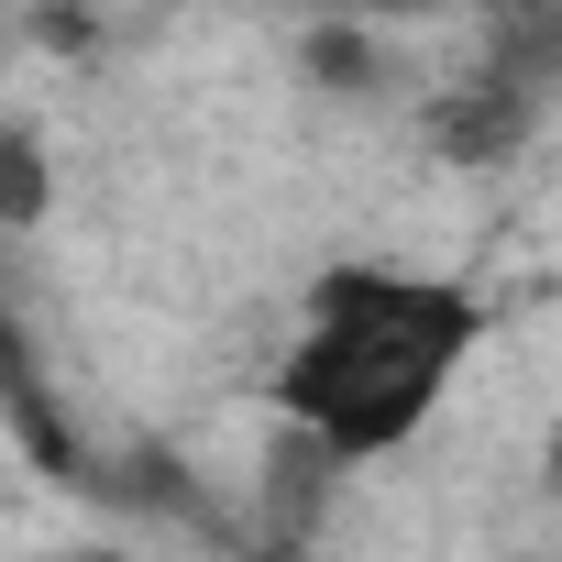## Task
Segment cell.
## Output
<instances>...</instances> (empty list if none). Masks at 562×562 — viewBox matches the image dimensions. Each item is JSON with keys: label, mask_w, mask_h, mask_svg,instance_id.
<instances>
[{"label": "cell", "mask_w": 562, "mask_h": 562, "mask_svg": "<svg viewBox=\"0 0 562 562\" xmlns=\"http://www.w3.org/2000/svg\"><path fill=\"white\" fill-rule=\"evenodd\" d=\"M485 342V299L452 276H397V265H331L310 288V331L276 364V408L310 441H331L342 463L397 452L441 386L463 375V353Z\"/></svg>", "instance_id": "obj_1"}, {"label": "cell", "mask_w": 562, "mask_h": 562, "mask_svg": "<svg viewBox=\"0 0 562 562\" xmlns=\"http://www.w3.org/2000/svg\"><path fill=\"white\" fill-rule=\"evenodd\" d=\"M551 485H562V430H551Z\"/></svg>", "instance_id": "obj_2"}]
</instances>
